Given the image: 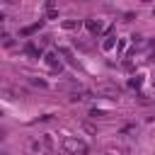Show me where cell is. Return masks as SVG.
<instances>
[{
  "mask_svg": "<svg viewBox=\"0 0 155 155\" xmlns=\"http://www.w3.org/2000/svg\"><path fill=\"white\" fill-rule=\"evenodd\" d=\"M46 63H48V65H51L53 70H56V68H61V61H58V58H56L53 53H48V56H46Z\"/></svg>",
  "mask_w": 155,
  "mask_h": 155,
  "instance_id": "3957f363",
  "label": "cell"
},
{
  "mask_svg": "<svg viewBox=\"0 0 155 155\" xmlns=\"http://www.w3.org/2000/svg\"><path fill=\"white\" fill-rule=\"evenodd\" d=\"M63 150H65V153H70V155H85L90 148H87V143H85L82 138L65 136V138H63Z\"/></svg>",
  "mask_w": 155,
  "mask_h": 155,
  "instance_id": "6da1fadb",
  "label": "cell"
},
{
  "mask_svg": "<svg viewBox=\"0 0 155 155\" xmlns=\"http://www.w3.org/2000/svg\"><path fill=\"white\" fill-rule=\"evenodd\" d=\"M99 27H102L99 22H92V19L87 22V29H90V31H99Z\"/></svg>",
  "mask_w": 155,
  "mask_h": 155,
  "instance_id": "277c9868",
  "label": "cell"
},
{
  "mask_svg": "<svg viewBox=\"0 0 155 155\" xmlns=\"http://www.w3.org/2000/svg\"><path fill=\"white\" fill-rule=\"evenodd\" d=\"M41 148H44V150H51V148H53V138H51L48 133L41 136Z\"/></svg>",
  "mask_w": 155,
  "mask_h": 155,
  "instance_id": "7a4b0ae2",
  "label": "cell"
}]
</instances>
